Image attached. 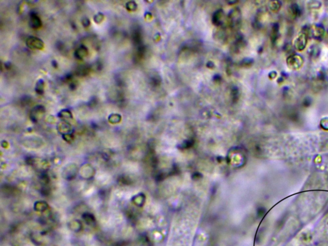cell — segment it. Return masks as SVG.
<instances>
[{
    "label": "cell",
    "instance_id": "cell-1",
    "mask_svg": "<svg viewBox=\"0 0 328 246\" xmlns=\"http://www.w3.org/2000/svg\"><path fill=\"white\" fill-rule=\"evenodd\" d=\"M287 65L291 69H297L302 66L303 63V58L299 55H293L290 56L287 60Z\"/></svg>",
    "mask_w": 328,
    "mask_h": 246
},
{
    "label": "cell",
    "instance_id": "cell-2",
    "mask_svg": "<svg viewBox=\"0 0 328 246\" xmlns=\"http://www.w3.org/2000/svg\"><path fill=\"white\" fill-rule=\"evenodd\" d=\"M26 44L28 47L34 50H42L44 47V42H42V40L38 37L34 36L29 37L26 39Z\"/></svg>",
    "mask_w": 328,
    "mask_h": 246
},
{
    "label": "cell",
    "instance_id": "cell-3",
    "mask_svg": "<svg viewBox=\"0 0 328 246\" xmlns=\"http://www.w3.org/2000/svg\"><path fill=\"white\" fill-rule=\"evenodd\" d=\"M307 40H308V36L305 32H303L301 33L296 39L294 46L296 50L298 51H302L303 50L307 44Z\"/></svg>",
    "mask_w": 328,
    "mask_h": 246
},
{
    "label": "cell",
    "instance_id": "cell-4",
    "mask_svg": "<svg viewBox=\"0 0 328 246\" xmlns=\"http://www.w3.org/2000/svg\"><path fill=\"white\" fill-rule=\"evenodd\" d=\"M30 24L31 27L34 28H39L42 25L40 18L35 14H32L30 15Z\"/></svg>",
    "mask_w": 328,
    "mask_h": 246
},
{
    "label": "cell",
    "instance_id": "cell-5",
    "mask_svg": "<svg viewBox=\"0 0 328 246\" xmlns=\"http://www.w3.org/2000/svg\"><path fill=\"white\" fill-rule=\"evenodd\" d=\"M312 35L314 37L316 38H319V37H321L324 35V29L321 26H314L312 27V28L310 30Z\"/></svg>",
    "mask_w": 328,
    "mask_h": 246
},
{
    "label": "cell",
    "instance_id": "cell-6",
    "mask_svg": "<svg viewBox=\"0 0 328 246\" xmlns=\"http://www.w3.org/2000/svg\"><path fill=\"white\" fill-rule=\"evenodd\" d=\"M88 53V49L85 46H81L78 48L76 51L75 55L78 59H82L83 58L86 57Z\"/></svg>",
    "mask_w": 328,
    "mask_h": 246
},
{
    "label": "cell",
    "instance_id": "cell-7",
    "mask_svg": "<svg viewBox=\"0 0 328 246\" xmlns=\"http://www.w3.org/2000/svg\"><path fill=\"white\" fill-rule=\"evenodd\" d=\"M44 82L43 80L40 79L36 83L35 91L37 94H41L44 92Z\"/></svg>",
    "mask_w": 328,
    "mask_h": 246
},
{
    "label": "cell",
    "instance_id": "cell-8",
    "mask_svg": "<svg viewBox=\"0 0 328 246\" xmlns=\"http://www.w3.org/2000/svg\"><path fill=\"white\" fill-rule=\"evenodd\" d=\"M121 117L119 114H111L109 117V121L112 123L119 122L121 121Z\"/></svg>",
    "mask_w": 328,
    "mask_h": 246
},
{
    "label": "cell",
    "instance_id": "cell-9",
    "mask_svg": "<svg viewBox=\"0 0 328 246\" xmlns=\"http://www.w3.org/2000/svg\"><path fill=\"white\" fill-rule=\"evenodd\" d=\"M291 11L294 16H299L300 15V9L297 4H293L291 6Z\"/></svg>",
    "mask_w": 328,
    "mask_h": 246
},
{
    "label": "cell",
    "instance_id": "cell-10",
    "mask_svg": "<svg viewBox=\"0 0 328 246\" xmlns=\"http://www.w3.org/2000/svg\"><path fill=\"white\" fill-rule=\"evenodd\" d=\"M104 19V15L101 13H98L94 17V21L95 23H101Z\"/></svg>",
    "mask_w": 328,
    "mask_h": 246
},
{
    "label": "cell",
    "instance_id": "cell-11",
    "mask_svg": "<svg viewBox=\"0 0 328 246\" xmlns=\"http://www.w3.org/2000/svg\"><path fill=\"white\" fill-rule=\"evenodd\" d=\"M60 115L62 117H64V118H71L72 117V114L71 113V112H69L67 110H63L62 111L60 112Z\"/></svg>",
    "mask_w": 328,
    "mask_h": 246
},
{
    "label": "cell",
    "instance_id": "cell-12",
    "mask_svg": "<svg viewBox=\"0 0 328 246\" xmlns=\"http://www.w3.org/2000/svg\"><path fill=\"white\" fill-rule=\"evenodd\" d=\"M82 24L85 26V27H87V26H88L90 25V24H91V22H90V21H89V19L88 18H85L82 21Z\"/></svg>",
    "mask_w": 328,
    "mask_h": 246
}]
</instances>
